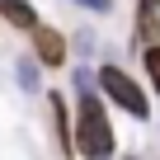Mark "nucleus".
<instances>
[{
  "label": "nucleus",
  "mask_w": 160,
  "mask_h": 160,
  "mask_svg": "<svg viewBox=\"0 0 160 160\" xmlns=\"http://www.w3.org/2000/svg\"><path fill=\"white\" fill-rule=\"evenodd\" d=\"M75 94H80V108H75V122H71L75 155H85V160H113V127H108L104 99L90 85V71H75Z\"/></svg>",
  "instance_id": "f257e3e1"
},
{
  "label": "nucleus",
  "mask_w": 160,
  "mask_h": 160,
  "mask_svg": "<svg viewBox=\"0 0 160 160\" xmlns=\"http://www.w3.org/2000/svg\"><path fill=\"white\" fill-rule=\"evenodd\" d=\"M94 85L118 104V108H127L132 118H151V104H146V94H141V85H137V80L127 75V71H118V66H104L99 71V80H94Z\"/></svg>",
  "instance_id": "f03ea898"
},
{
  "label": "nucleus",
  "mask_w": 160,
  "mask_h": 160,
  "mask_svg": "<svg viewBox=\"0 0 160 160\" xmlns=\"http://www.w3.org/2000/svg\"><path fill=\"white\" fill-rule=\"evenodd\" d=\"M33 52H38L42 66H61V61H66V38H61L57 28L38 24V28H33Z\"/></svg>",
  "instance_id": "7ed1b4c3"
},
{
  "label": "nucleus",
  "mask_w": 160,
  "mask_h": 160,
  "mask_svg": "<svg viewBox=\"0 0 160 160\" xmlns=\"http://www.w3.org/2000/svg\"><path fill=\"white\" fill-rule=\"evenodd\" d=\"M0 19H10L14 28H24V33H33L38 28V10L28 5V0H0Z\"/></svg>",
  "instance_id": "20e7f679"
},
{
  "label": "nucleus",
  "mask_w": 160,
  "mask_h": 160,
  "mask_svg": "<svg viewBox=\"0 0 160 160\" xmlns=\"http://www.w3.org/2000/svg\"><path fill=\"white\" fill-rule=\"evenodd\" d=\"M52 122H57V141H61V151L75 155V146H71V118H66V99H61V94H52Z\"/></svg>",
  "instance_id": "39448f33"
},
{
  "label": "nucleus",
  "mask_w": 160,
  "mask_h": 160,
  "mask_svg": "<svg viewBox=\"0 0 160 160\" xmlns=\"http://www.w3.org/2000/svg\"><path fill=\"white\" fill-rule=\"evenodd\" d=\"M137 33L146 38V47H151V42H160V19H155V10H146V5H141V24H137Z\"/></svg>",
  "instance_id": "423d86ee"
},
{
  "label": "nucleus",
  "mask_w": 160,
  "mask_h": 160,
  "mask_svg": "<svg viewBox=\"0 0 160 160\" xmlns=\"http://www.w3.org/2000/svg\"><path fill=\"white\" fill-rule=\"evenodd\" d=\"M141 61H146V75H151V85H155V94H160V42H151Z\"/></svg>",
  "instance_id": "0eeeda50"
},
{
  "label": "nucleus",
  "mask_w": 160,
  "mask_h": 160,
  "mask_svg": "<svg viewBox=\"0 0 160 160\" xmlns=\"http://www.w3.org/2000/svg\"><path fill=\"white\" fill-rule=\"evenodd\" d=\"M19 80H24V85H28V90H33V85H38V71H33V66L24 61V66H19Z\"/></svg>",
  "instance_id": "6e6552de"
},
{
  "label": "nucleus",
  "mask_w": 160,
  "mask_h": 160,
  "mask_svg": "<svg viewBox=\"0 0 160 160\" xmlns=\"http://www.w3.org/2000/svg\"><path fill=\"white\" fill-rule=\"evenodd\" d=\"M75 5H90V10H108V0H75Z\"/></svg>",
  "instance_id": "1a4fd4ad"
},
{
  "label": "nucleus",
  "mask_w": 160,
  "mask_h": 160,
  "mask_svg": "<svg viewBox=\"0 0 160 160\" xmlns=\"http://www.w3.org/2000/svg\"><path fill=\"white\" fill-rule=\"evenodd\" d=\"M141 5H146V10H160V0H141Z\"/></svg>",
  "instance_id": "9d476101"
}]
</instances>
